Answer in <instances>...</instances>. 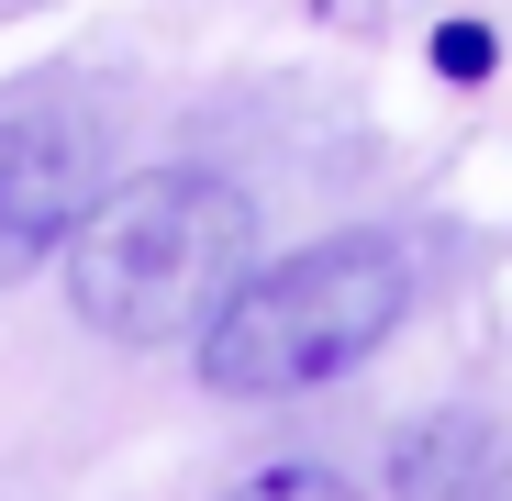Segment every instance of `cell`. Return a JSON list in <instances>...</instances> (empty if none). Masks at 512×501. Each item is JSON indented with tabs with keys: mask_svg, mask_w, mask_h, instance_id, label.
Listing matches in <instances>:
<instances>
[{
	"mask_svg": "<svg viewBox=\"0 0 512 501\" xmlns=\"http://www.w3.org/2000/svg\"><path fill=\"white\" fill-rule=\"evenodd\" d=\"M435 56H446L457 78H479V67H490V34H479V23H446V45H435Z\"/></svg>",
	"mask_w": 512,
	"mask_h": 501,
	"instance_id": "obj_6",
	"label": "cell"
},
{
	"mask_svg": "<svg viewBox=\"0 0 512 501\" xmlns=\"http://www.w3.org/2000/svg\"><path fill=\"white\" fill-rule=\"evenodd\" d=\"M245 245H256V212L212 167L112 179L90 201V223H78V245H67V312L90 334H112V346L212 334V312L245 290Z\"/></svg>",
	"mask_w": 512,
	"mask_h": 501,
	"instance_id": "obj_1",
	"label": "cell"
},
{
	"mask_svg": "<svg viewBox=\"0 0 512 501\" xmlns=\"http://www.w3.org/2000/svg\"><path fill=\"white\" fill-rule=\"evenodd\" d=\"M101 201V112L56 90H0V290L67 257Z\"/></svg>",
	"mask_w": 512,
	"mask_h": 501,
	"instance_id": "obj_3",
	"label": "cell"
},
{
	"mask_svg": "<svg viewBox=\"0 0 512 501\" xmlns=\"http://www.w3.org/2000/svg\"><path fill=\"white\" fill-rule=\"evenodd\" d=\"M223 501H368L346 468H323V457H268V468H245Z\"/></svg>",
	"mask_w": 512,
	"mask_h": 501,
	"instance_id": "obj_5",
	"label": "cell"
},
{
	"mask_svg": "<svg viewBox=\"0 0 512 501\" xmlns=\"http://www.w3.org/2000/svg\"><path fill=\"white\" fill-rule=\"evenodd\" d=\"M401 312H412L401 234H323V245H301V257L256 268L212 312L201 390L212 401H301L323 379H346L357 357H379Z\"/></svg>",
	"mask_w": 512,
	"mask_h": 501,
	"instance_id": "obj_2",
	"label": "cell"
},
{
	"mask_svg": "<svg viewBox=\"0 0 512 501\" xmlns=\"http://www.w3.org/2000/svg\"><path fill=\"white\" fill-rule=\"evenodd\" d=\"M390 501H512V435L490 412L446 401V412H412L390 435Z\"/></svg>",
	"mask_w": 512,
	"mask_h": 501,
	"instance_id": "obj_4",
	"label": "cell"
}]
</instances>
